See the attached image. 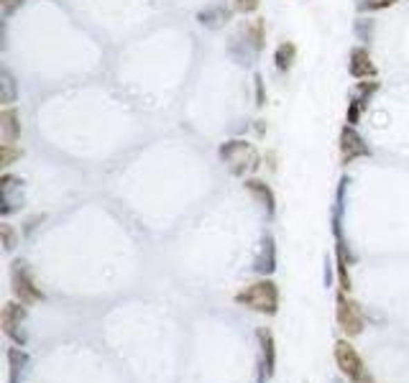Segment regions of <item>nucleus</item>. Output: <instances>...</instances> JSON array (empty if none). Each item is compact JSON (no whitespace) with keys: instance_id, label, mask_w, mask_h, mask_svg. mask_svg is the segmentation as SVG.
<instances>
[{"instance_id":"1","label":"nucleus","mask_w":409,"mask_h":383,"mask_svg":"<svg viewBox=\"0 0 409 383\" xmlns=\"http://www.w3.org/2000/svg\"><path fill=\"white\" fill-rule=\"evenodd\" d=\"M235 304L259 315L274 317L279 312V286L271 279H259L235 294Z\"/></svg>"},{"instance_id":"2","label":"nucleus","mask_w":409,"mask_h":383,"mask_svg":"<svg viewBox=\"0 0 409 383\" xmlns=\"http://www.w3.org/2000/svg\"><path fill=\"white\" fill-rule=\"evenodd\" d=\"M220 161L228 167V171L233 176H246L251 171H256L261 167V156L256 146L248 141H241V138H233V141H226L217 151Z\"/></svg>"},{"instance_id":"3","label":"nucleus","mask_w":409,"mask_h":383,"mask_svg":"<svg viewBox=\"0 0 409 383\" xmlns=\"http://www.w3.org/2000/svg\"><path fill=\"white\" fill-rule=\"evenodd\" d=\"M333 358L343 378H348L351 383H376L368 366L361 358V353L353 348V342L348 337H343L333 345Z\"/></svg>"},{"instance_id":"4","label":"nucleus","mask_w":409,"mask_h":383,"mask_svg":"<svg viewBox=\"0 0 409 383\" xmlns=\"http://www.w3.org/2000/svg\"><path fill=\"white\" fill-rule=\"evenodd\" d=\"M335 319H338V327L345 333V337H358L366 327V317H363L361 304L345 292H340L335 299Z\"/></svg>"},{"instance_id":"5","label":"nucleus","mask_w":409,"mask_h":383,"mask_svg":"<svg viewBox=\"0 0 409 383\" xmlns=\"http://www.w3.org/2000/svg\"><path fill=\"white\" fill-rule=\"evenodd\" d=\"M26 304L24 301H8L6 307H3V315H0V327H3V335L13 340L16 345L24 348L26 340H28V335H26Z\"/></svg>"},{"instance_id":"6","label":"nucleus","mask_w":409,"mask_h":383,"mask_svg":"<svg viewBox=\"0 0 409 383\" xmlns=\"http://www.w3.org/2000/svg\"><path fill=\"white\" fill-rule=\"evenodd\" d=\"M10 283H13L16 299L24 301L26 307H28V304H36V301H44V292L36 286L34 276L26 268L24 261H16V263H13V268H10Z\"/></svg>"},{"instance_id":"7","label":"nucleus","mask_w":409,"mask_h":383,"mask_svg":"<svg viewBox=\"0 0 409 383\" xmlns=\"http://www.w3.org/2000/svg\"><path fill=\"white\" fill-rule=\"evenodd\" d=\"M371 156V149H368L363 138L358 136L356 125H345L340 131V158L343 164H353L356 158Z\"/></svg>"},{"instance_id":"8","label":"nucleus","mask_w":409,"mask_h":383,"mask_svg":"<svg viewBox=\"0 0 409 383\" xmlns=\"http://www.w3.org/2000/svg\"><path fill=\"white\" fill-rule=\"evenodd\" d=\"M259 345H261V360H259V381L256 383H266L276 371V342L274 335L269 330H259Z\"/></svg>"},{"instance_id":"9","label":"nucleus","mask_w":409,"mask_h":383,"mask_svg":"<svg viewBox=\"0 0 409 383\" xmlns=\"http://www.w3.org/2000/svg\"><path fill=\"white\" fill-rule=\"evenodd\" d=\"M376 90H379V82H361L358 87L353 90L351 105H348V125L358 123L361 113L366 110V105L371 102V97H374Z\"/></svg>"},{"instance_id":"10","label":"nucleus","mask_w":409,"mask_h":383,"mask_svg":"<svg viewBox=\"0 0 409 383\" xmlns=\"http://www.w3.org/2000/svg\"><path fill=\"white\" fill-rule=\"evenodd\" d=\"M348 72H351L353 80H374L376 77V64L371 62V54L363 46H356L351 51V59H348Z\"/></svg>"},{"instance_id":"11","label":"nucleus","mask_w":409,"mask_h":383,"mask_svg":"<svg viewBox=\"0 0 409 383\" xmlns=\"http://www.w3.org/2000/svg\"><path fill=\"white\" fill-rule=\"evenodd\" d=\"M253 271L261 276H271L276 271V245L271 235H264L259 248V256L253 261Z\"/></svg>"},{"instance_id":"12","label":"nucleus","mask_w":409,"mask_h":383,"mask_svg":"<svg viewBox=\"0 0 409 383\" xmlns=\"http://www.w3.org/2000/svg\"><path fill=\"white\" fill-rule=\"evenodd\" d=\"M28 355H26L21 345L18 348H8V383H24V375L28 371Z\"/></svg>"},{"instance_id":"13","label":"nucleus","mask_w":409,"mask_h":383,"mask_svg":"<svg viewBox=\"0 0 409 383\" xmlns=\"http://www.w3.org/2000/svg\"><path fill=\"white\" fill-rule=\"evenodd\" d=\"M0 133H3V143H16L21 138V118L13 108H6L0 113Z\"/></svg>"},{"instance_id":"14","label":"nucleus","mask_w":409,"mask_h":383,"mask_svg":"<svg viewBox=\"0 0 409 383\" xmlns=\"http://www.w3.org/2000/svg\"><path fill=\"white\" fill-rule=\"evenodd\" d=\"M246 189L256 197V200L261 202V207L266 209L269 215H274L276 212V197H274V192L269 189L266 184L261 182V179H246Z\"/></svg>"},{"instance_id":"15","label":"nucleus","mask_w":409,"mask_h":383,"mask_svg":"<svg viewBox=\"0 0 409 383\" xmlns=\"http://www.w3.org/2000/svg\"><path fill=\"white\" fill-rule=\"evenodd\" d=\"M294 59H297V46H294L292 41H284L276 46L274 62H276V69H279V72H289L294 64Z\"/></svg>"},{"instance_id":"16","label":"nucleus","mask_w":409,"mask_h":383,"mask_svg":"<svg viewBox=\"0 0 409 383\" xmlns=\"http://www.w3.org/2000/svg\"><path fill=\"white\" fill-rule=\"evenodd\" d=\"M197 18H200L202 26H220L223 21H228V10L212 8V10H205V13H200Z\"/></svg>"},{"instance_id":"17","label":"nucleus","mask_w":409,"mask_h":383,"mask_svg":"<svg viewBox=\"0 0 409 383\" xmlns=\"http://www.w3.org/2000/svg\"><path fill=\"white\" fill-rule=\"evenodd\" d=\"M16 158H21V149H16L13 143H3L0 146V167H10Z\"/></svg>"},{"instance_id":"18","label":"nucleus","mask_w":409,"mask_h":383,"mask_svg":"<svg viewBox=\"0 0 409 383\" xmlns=\"http://www.w3.org/2000/svg\"><path fill=\"white\" fill-rule=\"evenodd\" d=\"M0 80H3V102H6V105H10V102L16 100V84H13V77L8 75V72H3V75H0Z\"/></svg>"},{"instance_id":"19","label":"nucleus","mask_w":409,"mask_h":383,"mask_svg":"<svg viewBox=\"0 0 409 383\" xmlns=\"http://www.w3.org/2000/svg\"><path fill=\"white\" fill-rule=\"evenodd\" d=\"M0 235H3V248L10 253V250L16 248V230L6 223V225H0Z\"/></svg>"},{"instance_id":"20","label":"nucleus","mask_w":409,"mask_h":383,"mask_svg":"<svg viewBox=\"0 0 409 383\" xmlns=\"http://www.w3.org/2000/svg\"><path fill=\"white\" fill-rule=\"evenodd\" d=\"M397 6V0H363L361 3V10H384Z\"/></svg>"},{"instance_id":"21","label":"nucleus","mask_w":409,"mask_h":383,"mask_svg":"<svg viewBox=\"0 0 409 383\" xmlns=\"http://www.w3.org/2000/svg\"><path fill=\"white\" fill-rule=\"evenodd\" d=\"M261 0H235V8L241 10V13H253V10L259 8Z\"/></svg>"},{"instance_id":"22","label":"nucleus","mask_w":409,"mask_h":383,"mask_svg":"<svg viewBox=\"0 0 409 383\" xmlns=\"http://www.w3.org/2000/svg\"><path fill=\"white\" fill-rule=\"evenodd\" d=\"M24 3H26V0H3V13H6V16H10V13H13L18 6H24Z\"/></svg>"},{"instance_id":"23","label":"nucleus","mask_w":409,"mask_h":383,"mask_svg":"<svg viewBox=\"0 0 409 383\" xmlns=\"http://www.w3.org/2000/svg\"><path fill=\"white\" fill-rule=\"evenodd\" d=\"M256 90H259V105H264V84H261V77H256Z\"/></svg>"}]
</instances>
